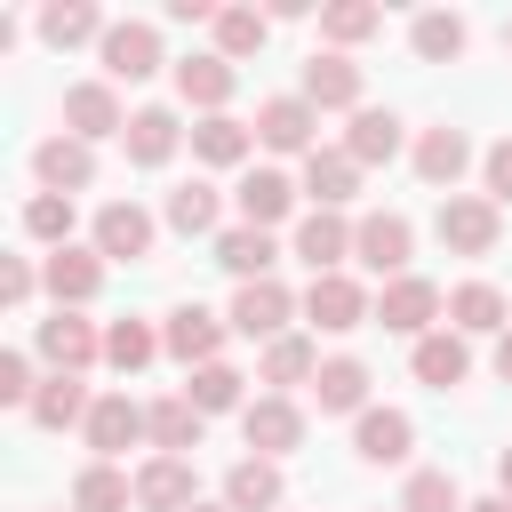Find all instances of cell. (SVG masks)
Instances as JSON below:
<instances>
[{
	"label": "cell",
	"instance_id": "d6a6232c",
	"mask_svg": "<svg viewBox=\"0 0 512 512\" xmlns=\"http://www.w3.org/2000/svg\"><path fill=\"white\" fill-rule=\"evenodd\" d=\"M344 152H352L360 168H376V160H400V112H384V104H360V112H352V128H344Z\"/></svg>",
	"mask_w": 512,
	"mask_h": 512
},
{
	"label": "cell",
	"instance_id": "bcb514c9",
	"mask_svg": "<svg viewBox=\"0 0 512 512\" xmlns=\"http://www.w3.org/2000/svg\"><path fill=\"white\" fill-rule=\"evenodd\" d=\"M32 392H40L32 384V360L24 352H0V408H32Z\"/></svg>",
	"mask_w": 512,
	"mask_h": 512
},
{
	"label": "cell",
	"instance_id": "8992f818",
	"mask_svg": "<svg viewBox=\"0 0 512 512\" xmlns=\"http://www.w3.org/2000/svg\"><path fill=\"white\" fill-rule=\"evenodd\" d=\"M240 440H248V456H288V448H304V408L288 400V392H256L248 408H240Z\"/></svg>",
	"mask_w": 512,
	"mask_h": 512
},
{
	"label": "cell",
	"instance_id": "d4e9b609",
	"mask_svg": "<svg viewBox=\"0 0 512 512\" xmlns=\"http://www.w3.org/2000/svg\"><path fill=\"white\" fill-rule=\"evenodd\" d=\"M304 192H312V208H352V192H360V160L344 152V144H320L312 160H304Z\"/></svg>",
	"mask_w": 512,
	"mask_h": 512
},
{
	"label": "cell",
	"instance_id": "5bb4252c",
	"mask_svg": "<svg viewBox=\"0 0 512 512\" xmlns=\"http://www.w3.org/2000/svg\"><path fill=\"white\" fill-rule=\"evenodd\" d=\"M224 336H232V320H216L208 304H176V312H168V328H160L168 360H184V368H208V360L224 352Z\"/></svg>",
	"mask_w": 512,
	"mask_h": 512
},
{
	"label": "cell",
	"instance_id": "277c9868",
	"mask_svg": "<svg viewBox=\"0 0 512 512\" xmlns=\"http://www.w3.org/2000/svg\"><path fill=\"white\" fill-rule=\"evenodd\" d=\"M440 312H448V296H440L424 272H400V280H384V296H376V320H384L392 336H408V344H424V336L440 328Z\"/></svg>",
	"mask_w": 512,
	"mask_h": 512
},
{
	"label": "cell",
	"instance_id": "816d5d0a",
	"mask_svg": "<svg viewBox=\"0 0 512 512\" xmlns=\"http://www.w3.org/2000/svg\"><path fill=\"white\" fill-rule=\"evenodd\" d=\"M464 512H512V496H480V504H464Z\"/></svg>",
	"mask_w": 512,
	"mask_h": 512
},
{
	"label": "cell",
	"instance_id": "8fae6325",
	"mask_svg": "<svg viewBox=\"0 0 512 512\" xmlns=\"http://www.w3.org/2000/svg\"><path fill=\"white\" fill-rule=\"evenodd\" d=\"M152 240H160V224H152L136 200H104V208H96V256H104V264H144Z\"/></svg>",
	"mask_w": 512,
	"mask_h": 512
},
{
	"label": "cell",
	"instance_id": "836d02e7",
	"mask_svg": "<svg viewBox=\"0 0 512 512\" xmlns=\"http://www.w3.org/2000/svg\"><path fill=\"white\" fill-rule=\"evenodd\" d=\"M256 376H264L272 392H288V384H312V376H320V344L288 328V336H272V344H264V360H256Z\"/></svg>",
	"mask_w": 512,
	"mask_h": 512
},
{
	"label": "cell",
	"instance_id": "db71d44e",
	"mask_svg": "<svg viewBox=\"0 0 512 512\" xmlns=\"http://www.w3.org/2000/svg\"><path fill=\"white\" fill-rule=\"evenodd\" d=\"M504 48H512V24H504Z\"/></svg>",
	"mask_w": 512,
	"mask_h": 512
},
{
	"label": "cell",
	"instance_id": "8d00e7d4",
	"mask_svg": "<svg viewBox=\"0 0 512 512\" xmlns=\"http://www.w3.org/2000/svg\"><path fill=\"white\" fill-rule=\"evenodd\" d=\"M112 24H104V8H88V0H48L40 8V40L48 48H80V40H104Z\"/></svg>",
	"mask_w": 512,
	"mask_h": 512
},
{
	"label": "cell",
	"instance_id": "f6af8a7d",
	"mask_svg": "<svg viewBox=\"0 0 512 512\" xmlns=\"http://www.w3.org/2000/svg\"><path fill=\"white\" fill-rule=\"evenodd\" d=\"M32 288H40L32 256H0V304H8V312H24V304H32Z\"/></svg>",
	"mask_w": 512,
	"mask_h": 512
},
{
	"label": "cell",
	"instance_id": "30bf717a",
	"mask_svg": "<svg viewBox=\"0 0 512 512\" xmlns=\"http://www.w3.org/2000/svg\"><path fill=\"white\" fill-rule=\"evenodd\" d=\"M32 184L40 192H88L96 184V144H80V136H40L32 144Z\"/></svg>",
	"mask_w": 512,
	"mask_h": 512
},
{
	"label": "cell",
	"instance_id": "7402d4cb",
	"mask_svg": "<svg viewBox=\"0 0 512 512\" xmlns=\"http://www.w3.org/2000/svg\"><path fill=\"white\" fill-rule=\"evenodd\" d=\"M296 192H304L296 176H280V168H248L232 200H240V224H256V232H272V224H288V208H296Z\"/></svg>",
	"mask_w": 512,
	"mask_h": 512
},
{
	"label": "cell",
	"instance_id": "4316f807",
	"mask_svg": "<svg viewBox=\"0 0 512 512\" xmlns=\"http://www.w3.org/2000/svg\"><path fill=\"white\" fill-rule=\"evenodd\" d=\"M312 400H320V416H368V408H376V400H368V368H360L352 352L320 360V376H312Z\"/></svg>",
	"mask_w": 512,
	"mask_h": 512
},
{
	"label": "cell",
	"instance_id": "d6986e66",
	"mask_svg": "<svg viewBox=\"0 0 512 512\" xmlns=\"http://www.w3.org/2000/svg\"><path fill=\"white\" fill-rule=\"evenodd\" d=\"M344 256H352V216H336V208H312V216L296 224V264L320 280V272H344Z\"/></svg>",
	"mask_w": 512,
	"mask_h": 512
},
{
	"label": "cell",
	"instance_id": "2e32d148",
	"mask_svg": "<svg viewBox=\"0 0 512 512\" xmlns=\"http://www.w3.org/2000/svg\"><path fill=\"white\" fill-rule=\"evenodd\" d=\"M360 88H368V80H360V64H352V56H336V48H320V56L304 64V88H296V96H304L312 112H360Z\"/></svg>",
	"mask_w": 512,
	"mask_h": 512
},
{
	"label": "cell",
	"instance_id": "74e56055",
	"mask_svg": "<svg viewBox=\"0 0 512 512\" xmlns=\"http://www.w3.org/2000/svg\"><path fill=\"white\" fill-rule=\"evenodd\" d=\"M160 216H168V232L200 240V232H216V216H224V192L192 176V184H176V192H168V208H160Z\"/></svg>",
	"mask_w": 512,
	"mask_h": 512
},
{
	"label": "cell",
	"instance_id": "3957f363",
	"mask_svg": "<svg viewBox=\"0 0 512 512\" xmlns=\"http://www.w3.org/2000/svg\"><path fill=\"white\" fill-rule=\"evenodd\" d=\"M304 320H312L320 336H352V328L376 320V296H368L352 272H320V280L304 288Z\"/></svg>",
	"mask_w": 512,
	"mask_h": 512
},
{
	"label": "cell",
	"instance_id": "9a60e30c",
	"mask_svg": "<svg viewBox=\"0 0 512 512\" xmlns=\"http://www.w3.org/2000/svg\"><path fill=\"white\" fill-rule=\"evenodd\" d=\"M192 504H200L192 456H152V464H136V512H192Z\"/></svg>",
	"mask_w": 512,
	"mask_h": 512
},
{
	"label": "cell",
	"instance_id": "ac0fdd59",
	"mask_svg": "<svg viewBox=\"0 0 512 512\" xmlns=\"http://www.w3.org/2000/svg\"><path fill=\"white\" fill-rule=\"evenodd\" d=\"M408 160H416V176H424V184L448 200V192H456V176L472 168V136L440 120V128H424V136H416V152H408Z\"/></svg>",
	"mask_w": 512,
	"mask_h": 512
},
{
	"label": "cell",
	"instance_id": "f907efd6",
	"mask_svg": "<svg viewBox=\"0 0 512 512\" xmlns=\"http://www.w3.org/2000/svg\"><path fill=\"white\" fill-rule=\"evenodd\" d=\"M496 496H512V448L496 456Z\"/></svg>",
	"mask_w": 512,
	"mask_h": 512
},
{
	"label": "cell",
	"instance_id": "603a6c76",
	"mask_svg": "<svg viewBox=\"0 0 512 512\" xmlns=\"http://www.w3.org/2000/svg\"><path fill=\"white\" fill-rule=\"evenodd\" d=\"M448 328H456V336H504V328H512L504 288H496V280H464V288H448Z\"/></svg>",
	"mask_w": 512,
	"mask_h": 512
},
{
	"label": "cell",
	"instance_id": "5b68a950",
	"mask_svg": "<svg viewBox=\"0 0 512 512\" xmlns=\"http://www.w3.org/2000/svg\"><path fill=\"white\" fill-rule=\"evenodd\" d=\"M32 352H40L56 376H88V368L104 360V328L80 320V312H48V320L32 328Z\"/></svg>",
	"mask_w": 512,
	"mask_h": 512
},
{
	"label": "cell",
	"instance_id": "e0dca14e",
	"mask_svg": "<svg viewBox=\"0 0 512 512\" xmlns=\"http://www.w3.org/2000/svg\"><path fill=\"white\" fill-rule=\"evenodd\" d=\"M184 136H192V128H184L168 104H144V112H128V136H120V152H128V168H168Z\"/></svg>",
	"mask_w": 512,
	"mask_h": 512
},
{
	"label": "cell",
	"instance_id": "4fadbf2b",
	"mask_svg": "<svg viewBox=\"0 0 512 512\" xmlns=\"http://www.w3.org/2000/svg\"><path fill=\"white\" fill-rule=\"evenodd\" d=\"M232 336H288V320H296V296L280 288V280H248V288H232Z\"/></svg>",
	"mask_w": 512,
	"mask_h": 512
},
{
	"label": "cell",
	"instance_id": "1f68e13d",
	"mask_svg": "<svg viewBox=\"0 0 512 512\" xmlns=\"http://www.w3.org/2000/svg\"><path fill=\"white\" fill-rule=\"evenodd\" d=\"M144 424H152V448H160V456H192V448H200V432H208V416H200L184 392L152 400V408H144Z\"/></svg>",
	"mask_w": 512,
	"mask_h": 512
},
{
	"label": "cell",
	"instance_id": "7dc6e473",
	"mask_svg": "<svg viewBox=\"0 0 512 512\" xmlns=\"http://www.w3.org/2000/svg\"><path fill=\"white\" fill-rule=\"evenodd\" d=\"M480 176H488V200L512 208V136H496V144L480 152Z\"/></svg>",
	"mask_w": 512,
	"mask_h": 512
},
{
	"label": "cell",
	"instance_id": "e575fe53",
	"mask_svg": "<svg viewBox=\"0 0 512 512\" xmlns=\"http://www.w3.org/2000/svg\"><path fill=\"white\" fill-rule=\"evenodd\" d=\"M376 32H384V8H376V0H328V8H320V40H328L336 56H352V48L376 40Z\"/></svg>",
	"mask_w": 512,
	"mask_h": 512
},
{
	"label": "cell",
	"instance_id": "c3c4849f",
	"mask_svg": "<svg viewBox=\"0 0 512 512\" xmlns=\"http://www.w3.org/2000/svg\"><path fill=\"white\" fill-rule=\"evenodd\" d=\"M168 24H216V0H168Z\"/></svg>",
	"mask_w": 512,
	"mask_h": 512
},
{
	"label": "cell",
	"instance_id": "f546056e",
	"mask_svg": "<svg viewBox=\"0 0 512 512\" xmlns=\"http://www.w3.org/2000/svg\"><path fill=\"white\" fill-rule=\"evenodd\" d=\"M216 264L248 288V280H272V264H280V248H272V232H256V224H232V232H216Z\"/></svg>",
	"mask_w": 512,
	"mask_h": 512
},
{
	"label": "cell",
	"instance_id": "7bdbcfd3",
	"mask_svg": "<svg viewBox=\"0 0 512 512\" xmlns=\"http://www.w3.org/2000/svg\"><path fill=\"white\" fill-rule=\"evenodd\" d=\"M24 232H32L48 256L72 248V200H64V192H32V200H24Z\"/></svg>",
	"mask_w": 512,
	"mask_h": 512
},
{
	"label": "cell",
	"instance_id": "83f0119b",
	"mask_svg": "<svg viewBox=\"0 0 512 512\" xmlns=\"http://www.w3.org/2000/svg\"><path fill=\"white\" fill-rule=\"evenodd\" d=\"M280 496H288V480H280L272 456H240V464L224 472V504H232V512H280Z\"/></svg>",
	"mask_w": 512,
	"mask_h": 512
},
{
	"label": "cell",
	"instance_id": "cb8c5ba5",
	"mask_svg": "<svg viewBox=\"0 0 512 512\" xmlns=\"http://www.w3.org/2000/svg\"><path fill=\"white\" fill-rule=\"evenodd\" d=\"M232 88H240V72H232V64H224L216 48H208V56H184V64H176V96H184V104H192L200 120H208V112H224V104H232Z\"/></svg>",
	"mask_w": 512,
	"mask_h": 512
},
{
	"label": "cell",
	"instance_id": "484cf974",
	"mask_svg": "<svg viewBox=\"0 0 512 512\" xmlns=\"http://www.w3.org/2000/svg\"><path fill=\"white\" fill-rule=\"evenodd\" d=\"M408 368H416V384L448 392V384H464V376H472V344H464L456 328H432L424 344H408Z\"/></svg>",
	"mask_w": 512,
	"mask_h": 512
},
{
	"label": "cell",
	"instance_id": "52a82bcc",
	"mask_svg": "<svg viewBox=\"0 0 512 512\" xmlns=\"http://www.w3.org/2000/svg\"><path fill=\"white\" fill-rule=\"evenodd\" d=\"M96 64H104V80H152L168 56H160V24H144V16H120L104 40H96Z\"/></svg>",
	"mask_w": 512,
	"mask_h": 512
},
{
	"label": "cell",
	"instance_id": "7a4b0ae2",
	"mask_svg": "<svg viewBox=\"0 0 512 512\" xmlns=\"http://www.w3.org/2000/svg\"><path fill=\"white\" fill-rule=\"evenodd\" d=\"M352 256H360V272L400 280L408 256H416V224H408L400 208H368V216H352Z\"/></svg>",
	"mask_w": 512,
	"mask_h": 512
},
{
	"label": "cell",
	"instance_id": "ee69618b",
	"mask_svg": "<svg viewBox=\"0 0 512 512\" xmlns=\"http://www.w3.org/2000/svg\"><path fill=\"white\" fill-rule=\"evenodd\" d=\"M400 512H464V488H456V472H440V464L408 472V488H400Z\"/></svg>",
	"mask_w": 512,
	"mask_h": 512
},
{
	"label": "cell",
	"instance_id": "ffe728a7",
	"mask_svg": "<svg viewBox=\"0 0 512 512\" xmlns=\"http://www.w3.org/2000/svg\"><path fill=\"white\" fill-rule=\"evenodd\" d=\"M40 288L56 296V312H80V304L104 288V256H96V248H56V256L40 264Z\"/></svg>",
	"mask_w": 512,
	"mask_h": 512
},
{
	"label": "cell",
	"instance_id": "44dd1931",
	"mask_svg": "<svg viewBox=\"0 0 512 512\" xmlns=\"http://www.w3.org/2000/svg\"><path fill=\"white\" fill-rule=\"evenodd\" d=\"M408 448H416L408 408H368V416H352V456H360V464H408Z\"/></svg>",
	"mask_w": 512,
	"mask_h": 512
},
{
	"label": "cell",
	"instance_id": "b9f144b4",
	"mask_svg": "<svg viewBox=\"0 0 512 512\" xmlns=\"http://www.w3.org/2000/svg\"><path fill=\"white\" fill-rule=\"evenodd\" d=\"M168 344H160V328H144V320H112L104 328V360L120 368V376H136V368H152Z\"/></svg>",
	"mask_w": 512,
	"mask_h": 512
},
{
	"label": "cell",
	"instance_id": "ab89813d",
	"mask_svg": "<svg viewBox=\"0 0 512 512\" xmlns=\"http://www.w3.org/2000/svg\"><path fill=\"white\" fill-rule=\"evenodd\" d=\"M464 40H472V32H464V16H448V8H424V16L408 24V48H416L424 64H456V56H464Z\"/></svg>",
	"mask_w": 512,
	"mask_h": 512
},
{
	"label": "cell",
	"instance_id": "f35d334b",
	"mask_svg": "<svg viewBox=\"0 0 512 512\" xmlns=\"http://www.w3.org/2000/svg\"><path fill=\"white\" fill-rule=\"evenodd\" d=\"M136 504V480L120 472V464H80V480H72V512H128Z\"/></svg>",
	"mask_w": 512,
	"mask_h": 512
},
{
	"label": "cell",
	"instance_id": "6da1fadb",
	"mask_svg": "<svg viewBox=\"0 0 512 512\" xmlns=\"http://www.w3.org/2000/svg\"><path fill=\"white\" fill-rule=\"evenodd\" d=\"M432 232H440L448 256H496V240H504V208H496L488 192H448L440 216H432Z\"/></svg>",
	"mask_w": 512,
	"mask_h": 512
},
{
	"label": "cell",
	"instance_id": "f1b7e54d",
	"mask_svg": "<svg viewBox=\"0 0 512 512\" xmlns=\"http://www.w3.org/2000/svg\"><path fill=\"white\" fill-rule=\"evenodd\" d=\"M248 152H256V128H248V120H232V112L192 120V160H208V168H240Z\"/></svg>",
	"mask_w": 512,
	"mask_h": 512
},
{
	"label": "cell",
	"instance_id": "ba28073f",
	"mask_svg": "<svg viewBox=\"0 0 512 512\" xmlns=\"http://www.w3.org/2000/svg\"><path fill=\"white\" fill-rule=\"evenodd\" d=\"M64 136H80V144H104V136H128V112H120V88H112V80H72V88H64Z\"/></svg>",
	"mask_w": 512,
	"mask_h": 512
},
{
	"label": "cell",
	"instance_id": "4dcf8cb0",
	"mask_svg": "<svg viewBox=\"0 0 512 512\" xmlns=\"http://www.w3.org/2000/svg\"><path fill=\"white\" fill-rule=\"evenodd\" d=\"M88 408H96V392H88L80 376H48V384L32 392V408H24V416H32L40 432H72V424H88Z\"/></svg>",
	"mask_w": 512,
	"mask_h": 512
},
{
	"label": "cell",
	"instance_id": "681fc988",
	"mask_svg": "<svg viewBox=\"0 0 512 512\" xmlns=\"http://www.w3.org/2000/svg\"><path fill=\"white\" fill-rule=\"evenodd\" d=\"M496 376H504V384H512V328H504V336H496Z\"/></svg>",
	"mask_w": 512,
	"mask_h": 512
},
{
	"label": "cell",
	"instance_id": "f5cc1de1",
	"mask_svg": "<svg viewBox=\"0 0 512 512\" xmlns=\"http://www.w3.org/2000/svg\"><path fill=\"white\" fill-rule=\"evenodd\" d=\"M192 512H232V504H192Z\"/></svg>",
	"mask_w": 512,
	"mask_h": 512
},
{
	"label": "cell",
	"instance_id": "9c48e42d",
	"mask_svg": "<svg viewBox=\"0 0 512 512\" xmlns=\"http://www.w3.org/2000/svg\"><path fill=\"white\" fill-rule=\"evenodd\" d=\"M256 144L264 152H320V112L304 104V96H264L256 104Z\"/></svg>",
	"mask_w": 512,
	"mask_h": 512
},
{
	"label": "cell",
	"instance_id": "60d3db41",
	"mask_svg": "<svg viewBox=\"0 0 512 512\" xmlns=\"http://www.w3.org/2000/svg\"><path fill=\"white\" fill-rule=\"evenodd\" d=\"M208 32H216V56H224V64H240V56H256V48H264L272 16H264V8H216V24H208Z\"/></svg>",
	"mask_w": 512,
	"mask_h": 512
},
{
	"label": "cell",
	"instance_id": "d590c367",
	"mask_svg": "<svg viewBox=\"0 0 512 512\" xmlns=\"http://www.w3.org/2000/svg\"><path fill=\"white\" fill-rule=\"evenodd\" d=\"M184 400H192L200 416H240V408H248V376H240V368H224V360H208V368H192Z\"/></svg>",
	"mask_w": 512,
	"mask_h": 512
},
{
	"label": "cell",
	"instance_id": "7c38bea8",
	"mask_svg": "<svg viewBox=\"0 0 512 512\" xmlns=\"http://www.w3.org/2000/svg\"><path fill=\"white\" fill-rule=\"evenodd\" d=\"M88 448H96V464H112V456H128L136 440H152V424H144V408L128 400V392H96V408H88Z\"/></svg>",
	"mask_w": 512,
	"mask_h": 512
}]
</instances>
